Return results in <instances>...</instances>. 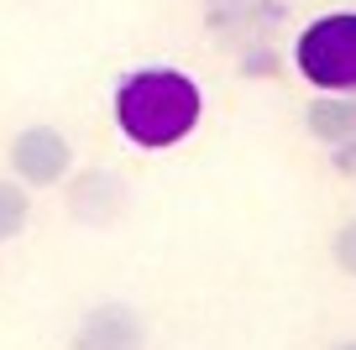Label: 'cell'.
Returning a JSON list of instances; mask_svg holds the SVG:
<instances>
[{"label": "cell", "mask_w": 356, "mask_h": 350, "mask_svg": "<svg viewBox=\"0 0 356 350\" xmlns=\"http://www.w3.org/2000/svg\"><path fill=\"white\" fill-rule=\"evenodd\" d=\"M111 110H115V126H121V136L131 147H142V152H168V147H178L200 126L204 94L184 68L157 63V68L126 74L121 84H115Z\"/></svg>", "instance_id": "1"}, {"label": "cell", "mask_w": 356, "mask_h": 350, "mask_svg": "<svg viewBox=\"0 0 356 350\" xmlns=\"http://www.w3.org/2000/svg\"><path fill=\"white\" fill-rule=\"evenodd\" d=\"M293 63L325 94H356V11H330L309 22L293 42Z\"/></svg>", "instance_id": "2"}, {"label": "cell", "mask_w": 356, "mask_h": 350, "mask_svg": "<svg viewBox=\"0 0 356 350\" xmlns=\"http://www.w3.org/2000/svg\"><path fill=\"white\" fill-rule=\"evenodd\" d=\"M6 167L22 188H63V178L74 173V142H68L58 126L32 121L6 142Z\"/></svg>", "instance_id": "3"}, {"label": "cell", "mask_w": 356, "mask_h": 350, "mask_svg": "<svg viewBox=\"0 0 356 350\" xmlns=\"http://www.w3.org/2000/svg\"><path fill=\"white\" fill-rule=\"evenodd\" d=\"M68 350H147V319L121 298H105L79 314Z\"/></svg>", "instance_id": "4"}, {"label": "cell", "mask_w": 356, "mask_h": 350, "mask_svg": "<svg viewBox=\"0 0 356 350\" xmlns=\"http://www.w3.org/2000/svg\"><path fill=\"white\" fill-rule=\"evenodd\" d=\"M63 199H68V215L84 219V225H115L126 215V183L111 167H84V173L74 167L63 178Z\"/></svg>", "instance_id": "5"}, {"label": "cell", "mask_w": 356, "mask_h": 350, "mask_svg": "<svg viewBox=\"0 0 356 350\" xmlns=\"http://www.w3.org/2000/svg\"><path fill=\"white\" fill-rule=\"evenodd\" d=\"M304 131L325 147H346L356 136V94H314L304 105Z\"/></svg>", "instance_id": "6"}, {"label": "cell", "mask_w": 356, "mask_h": 350, "mask_svg": "<svg viewBox=\"0 0 356 350\" xmlns=\"http://www.w3.org/2000/svg\"><path fill=\"white\" fill-rule=\"evenodd\" d=\"M32 230V188H22L16 178H0V246L22 241Z\"/></svg>", "instance_id": "7"}, {"label": "cell", "mask_w": 356, "mask_h": 350, "mask_svg": "<svg viewBox=\"0 0 356 350\" xmlns=\"http://www.w3.org/2000/svg\"><path fill=\"white\" fill-rule=\"evenodd\" d=\"M330 262L341 267L346 277H356V215H351V219H346V225L330 235Z\"/></svg>", "instance_id": "8"}, {"label": "cell", "mask_w": 356, "mask_h": 350, "mask_svg": "<svg viewBox=\"0 0 356 350\" xmlns=\"http://www.w3.org/2000/svg\"><path fill=\"white\" fill-rule=\"evenodd\" d=\"M330 152H335V167H341V173H356V136L346 147H330Z\"/></svg>", "instance_id": "9"}, {"label": "cell", "mask_w": 356, "mask_h": 350, "mask_svg": "<svg viewBox=\"0 0 356 350\" xmlns=\"http://www.w3.org/2000/svg\"><path fill=\"white\" fill-rule=\"evenodd\" d=\"M330 350H356V340H341V345H330Z\"/></svg>", "instance_id": "10"}, {"label": "cell", "mask_w": 356, "mask_h": 350, "mask_svg": "<svg viewBox=\"0 0 356 350\" xmlns=\"http://www.w3.org/2000/svg\"><path fill=\"white\" fill-rule=\"evenodd\" d=\"M210 6H241V0H210Z\"/></svg>", "instance_id": "11"}]
</instances>
